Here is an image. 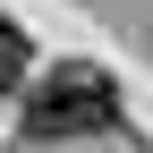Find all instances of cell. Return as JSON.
Listing matches in <instances>:
<instances>
[{
  "label": "cell",
  "mask_w": 153,
  "mask_h": 153,
  "mask_svg": "<svg viewBox=\"0 0 153 153\" xmlns=\"http://www.w3.org/2000/svg\"><path fill=\"white\" fill-rule=\"evenodd\" d=\"M111 111H119V94H111L102 68H51L26 94V128L34 136H76V128H102Z\"/></svg>",
  "instance_id": "cell-1"
},
{
  "label": "cell",
  "mask_w": 153,
  "mask_h": 153,
  "mask_svg": "<svg viewBox=\"0 0 153 153\" xmlns=\"http://www.w3.org/2000/svg\"><path fill=\"white\" fill-rule=\"evenodd\" d=\"M17 68H26V34L0 26V85H17Z\"/></svg>",
  "instance_id": "cell-2"
}]
</instances>
